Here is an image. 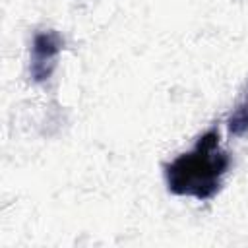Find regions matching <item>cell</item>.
Listing matches in <instances>:
<instances>
[{"mask_svg": "<svg viewBox=\"0 0 248 248\" xmlns=\"http://www.w3.org/2000/svg\"><path fill=\"white\" fill-rule=\"evenodd\" d=\"M229 155L219 147V132L207 130L196 145L165 165L167 186L176 196L209 200L221 188V178L229 169Z\"/></svg>", "mask_w": 248, "mask_h": 248, "instance_id": "1", "label": "cell"}, {"mask_svg": "<svg viewBox=\"0 0 248 248\" xmlns=\"http://www.w3.org/2000/svg\"><path fill=\"white\" fill-rule=\"evenodd\" d=\"M62 37L56 31H41L33 37L31 45V78L41 83L50 78L56 58L62 50Z\"/></svg>", "mask_w": 248, "mask_h": 248, "instance_id": "2", "label": "cell"}, {"mask_svg": "<svg viewBox=\"0 0 248 248\" xmlns=\"http://www.w3.org/2000/svg\"><path fill=\"white\" fill-rule=\"evenodd\" d=\"M229 130L234 136H240L248 130V91L244 93V99L232 108L229 116Z\"/></svg>", "mask_w": 248, "mask_h": 248, "instance_id": "3", "label": "cell"}]
</instances>
